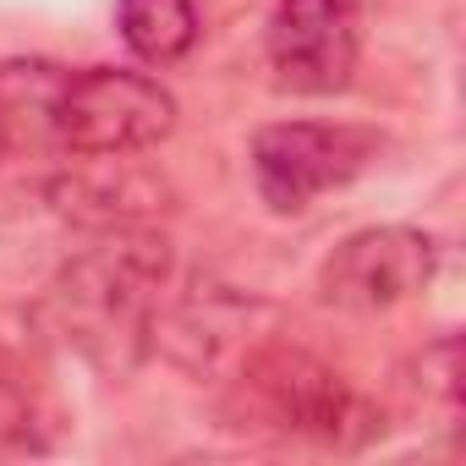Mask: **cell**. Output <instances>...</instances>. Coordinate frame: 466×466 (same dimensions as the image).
<instances>
[{"label": "cell", "mask_w": 466, "mask_h": 466, "mask_svg": "<svg viewBox=\"0 0 466 466\" xmlns=\"http://www.w3.org/2000/svg\"><path fill=\"white\" fill-rule=\"evenodd\" d=\"M61 148L83 159H127L137 148H154L176 127V99L143 72L121 66H0V121L23 116Z\"/></svg>", "instance_id": "cell-1"}, {"label": "cell", "mask_w": 466, "mask_h": 466, "mask_svg": "<svg viewBox=\"0 0 466 466\" xmlns=\"http://www.w3.org/2000/svg\"><path fill=\"white\" fill-rule=\"evenodd\" d=\"M379 154V132L329 121H275L253 137V181L275 214L308 208L319 192L357 181Z\"/></svg>", "instance_id": "cell-2"}, {"label": "cell", "mask_w": 466, "mask_h": 466, "mask_svg": "<svg viewBox=\"0 0 466 466\" xmlns=\"http://www.w3.org/2000/svg\"><path fill=\"white\" fill-rule=\"evenodd\" d=\"M439 269V242L411 225H373L346 237L324 269H319V297L346 313H379L406 297H417Z\"/></svg>", "instance_id": "cell-3"}, {"label": "cell", "mask_w": 466, "mask_h": 466, "mask_svg": "<svg viewBox=\"0 0 466 466\" xmlns=\"http://www.w3.org/2000/svg\"><path fill=\"white\" fill-rule=\"evenodd\" d=\"M269 66L291 94H340L362 56V6L357 0H275Z\"/></svg>", "instance_id": "cell-4"}, {"label": "cell", "mask_w": 466, "mask_h": 466, "mask_svg": "<svg viewBox=\"0 0 466 466\" xmlns=\"http://www.w3.org/2000/svg\"><path fill=\"white\" fill-rule=\"evenodd\" d=\"M264 384V400L275 411V422L313 433V439H340L346 422H362V406L346 384H335L329 368L308 362V357H275L269 368L253 373Z\"/></svg>", "instance_id": "cell-5"}, {"label": "cell", "mask_w": 466, "mask_h": 466, "mask_svg": "<svg viewBox=\"0 0 466 466\" xmlns=\"http://www.w3.org/2000/svg\"><path fill=\"white\" fill-rule=\"evenodd\" d=\"M121 39L132 45L137 61H181L198 45V6L192 0H121L116 6Z\"/></svg>", "instance_id": "cell-6"}]
</instances>
